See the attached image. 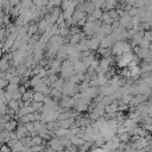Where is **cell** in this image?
<instances>
[{
    "label": "cell",
    "mask_w": 152,
    "mask_h": 152,
    "mask_svg": "<svg viewBox=\"0 0 152 152\" xmlns=\"http://www.w3.org/2000/svg\"><path fill=\"white\" fill-rule=\"evenodd\" d=\"M14 126H15V125H14V122H12V121H11V122L8 121V122L6 124V128H7V129H12Z\"/></svg>",
    "instance_id": "2"
},
{
    "label": "cell",
    "mask_w": 152,
    "mask_h": 152,
    "mask_svg": "<svg viewBox=\"0 0 152 152\" xmlns=\"http://www.w3.org/2000/svg\"><path fill=\"white\" fill-rule=\"evenodd\" d=\"M33 99H34L36 101H43V100H44V96H43L42 93H36V94L33 95Z\"/></svg>",
    "instance_id": "1"
}]
</instances>
